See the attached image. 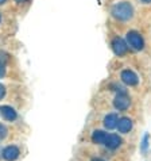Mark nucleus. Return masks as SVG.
Wrapping results in <instances>:
<instances>
[{
	"label": "nucleus",
	"mask_w": 151,
	"mask_h": 161,
	"mask_svg": "<svg viewBox=\"0 0 151 161\" xmlns=\"http://www.w3.org/2000/svg\"><path fill=\"white\" fill-rule=\"evenodd\" d=\"M117 130L123 133V134H126L128 133L132 129V120L130 118H120L119 119V122H117Z\"/></svg>",
	"instance_id": "nucleus-9"
},
{
	"label": "nucleus",
	"mask_w": 151,
	"mask_h": 161,
	"mask_svg": "<svg viewBox=\"0 0 151 161\" xmlns=\"http://www.w3.org/2000/svg\"><path fill=\"white\" fill-rule=\"evenodd\" d=\"M120 79H122V81L124 84H127V86H136V84L139 83L138 76L130 69H124L122 72V75H120Z\"/></svg>",
	"instance_id": "nucleus-4"
},
{
	"label": "nucleus",
	"mask_w": 151,
	"mask_h": 161,
	"mask_svg": "<svg viewBox=\"0 0 151 161\" xmlns=\"http://www.w3.org/2000/svg\"><path fill=\"white\" fill-rule=\"evenodd\" d=\"M7 134H8V129L4 126V125L0 123V141H3L4 138L7 137Z\"/></svg>",
	"instance_id": "nucleus-13"
},
{
	"label": "nucleus",
	"mask_w": 151,
	"mask_h": 161,
	"mask_svg": "<svg viewBox=\"0 0 151 161\" xmlns=\"http://www.w3.org/2000/svg\"><path fill=\"white\" fill-rule=\"evenodd\" d=\"M3 3H6V0H0V4H3Z\"/></svg>",
	"instance_id": "nucleus-19"
},
{
	"label": "nucleus",
	"mask_w": 151,
	"mask_h": 161,
	"mask_svg": "<svg viewBox=\"0 0 151 161\" xmlns=\"http://www.w3.org/2000/svg\"><path fill=\"white\" fill-rule=\"evenodd\" d=\"M117 122H119V117L116 114H108L104 118V126H105V129H108V130H112V129L116 127Z\"/></svg>",
	"instance_id": "nucleus-10"
},
{
	"label": "nucleus",
	"mask_w": 151,
	"mask_h": 161,
	"mask_svg": "<svg viewBox=\"0 0 151 161\" xmlns=\"http://www.w3.org/2000/svg\"><path fill=\"white\" fill-rule=\"evenodd\" d=\"M0 114L6 120H15L18 117L16 111L11 106H2L0 107Z\"/></svg>",
	"instance_id": "nucleus-7"
},
{
	"label": "nucleus",
	"mask_w": 151,
	"mask_h": 161,
	"mask_svg": "<svg viewBox=\"0 0 151 161\" xmlns=\"http://www.w3.org/2000/svg\"><path fill=\"white\" fill-rule=\"evenodd\" d=\"M127 42L134 50H142L144 47V41L142 35L136 31H128L127 33Z\"/></svg>",
	"instance_id": "nucleus-2"
},
{
	"label": "nucleus",
	"mask_w": 151,
	"mask_h": 161,
	"mask_svg": "<svg viewBox=\"0 0 151 161\" xmlns=\"http://www.w3.org/2000/svg\"><path fill=\"white\" fill-rule=\"evenodd\" d=\"M6 95V88H4V86L3 84H0V99Z\"/></svg>",
	"instance_id": "nucleus-15"
},
{
	"label": "nucleus",
	"mask_w": 151,
	"mask_h": 161,
	"mask_svg": "<svg viewBox=\"0 0 151 161\" xmlns=\"http://www.w3.org/2000/svg\"><path fill=\"white\" fill-rule=\"evenodd\" d=\"M113 106L115 108L119 110V111H124L130 107V97H128L126 93H117L116 97L113 100Z\"/></svg>",
	"instance_id": "nucleus-3"
},
{
	"label": "nucleus",
	"mask_w": 151,
	"mask_h": 161,
	"mask_svg": "<svg viewBox=\"0 0 151 161\" xmlns=\"http://www.w3.org/2000/svg\"><path fill=\"white\" fill-rule=\"evenodd\" d=\"M112 49H113V52H115V54H117V56H123L124 53L127 52V43L123 41L122 38H113V41H112Z\"/></svg>",
	"instance_id": "nucleus-5"
},
{
	"label": "nucleus",
	"mask_w": 151,
	"mask_h": 161,
	"mask_svg": "<svg viewBox=\"0 0 151 161\" xmlns=\"http://www.w3.org/2000/svg\"><path fill=\"white\" fill-rule=\"evenodd\" d=\"M142 2H143V3H150L151 0H142Z\"/></svg>",
	"instance_id": "nucleus-17"
},
{
	"label": "nucleus",
	"mask_w": 151,
	"mask_h": 161,
	"mask_svg": "<svg viewBox=\"0 0 151 161\" xmlns=\"http://www.w3.org/2000/svg\"><path fill=\"white\" fill-rule=\"evenodd\" d=\"M0 19H2V15H0Z\"/></svg>",
	"instance_id": "nucleus-20"
},
{
	"label": "nucleus",
	"mask_w": 151,
	"mask_h": 161,
	"mask_svg": "<svg viewBox=\"0 0 151 161\" xmlns=\"http://www.w3.org/2000/svg\"><path fill=\"white\" fill-rule=\"evenodd\" d=\"M107 137H108V134H107L105 131H103V130H95V131H93V134H92V141L95 142V144H97V145H103V144H105Z\"/></svg>",
	"instance_id": "nucleus-11"
},
{
	"label": "nucleus",
	"mask_w": 151,
	"mask_h": 161,
	"mask_svg": "<svg viewBox=\"0 0 151 161\" xmlns=\"http://www.w3.org/2000/svg\"><path fill=\"white\" fill-rule=\"evenodd\" d=\"M104 145L107 147H109V149H117V147L122 145V138L116 136V134H109V136L107 137Z\"/></svg>",
	"instance_id": "nucleus-8"
},
{
	"label": "nucleus",
	"mask_w": 151,
	"mask_h": 161,
	"mask_svg": "<svg viewBox=\"0 0 151 161\" xmlns=\"http://www.w3.org/2000/svg\"><path fill=\"white\" fill-rule=\"evenodd\" d=\"M20 152L16 146L11 145V146H7L6 149L3 150V158L6 161H15L18 157H19Z\"/></svg>",
	"instance_id": "nucleus-6"
},
{
	"label": "nucleus",
	"mask_w": 151,
	"mask_h": 161,
	"mask_svg": "<svg viewBox=\"0 0 151 161\" xmlns=\"http://www.w3.org/2000/svg\"><path fill=\"white\" fill-rule=\"evenodd\" d=\"M92 161H103V160H100V158H93Z\"/></svg>",
	"instance_id": "nucleus-18"
},
{
	"label": "nucleus",
	"mask_w": 151,
	"mask_h": 161,
	"mask_svg": "<svg viewBox=\"0 0 151 161\" xmlns=\"http://www.w3.org/2000/svg\"><path fill=\"white\" fill-rule=\"evenodd\" d=\"M111 12H112V16L115 19H117L120 22H127L134 16V7L128 2H120V3L115 4Z\"/></svg>",
	"instance_id": "nucleus-1"
},
{
	"label": "nucleus",
	"mask_w": 151,
	"mask_h": 161,
	"mask_svg": "<svg viewBox=\"0 0 151 161\" xmlns=\"http://www.w3.org/2000/svg\"><path fill=\"white\" fill-rule=\"evenodd\" d=\"M4 75H6V66L3 62H0V77H3Z\"/></svg>",
	"instance_id": "nucleus-14"
},
{
	"label": "nucleus",
	"mask_w": 151,
	"mask_h": 161,
	"mask_svg": "<svg viewBox=\"0 0 151 161\" xmlns=\"http://www.w3.org/2000/svg\"><path fill=\"white\" fill-rule=\"evenodd\" d=\"M18 3H24V2H27V0H16Z\"/></svg>",
	"instance_id": "nucleus-16"
},
{
	"label": "nucleus",
	"mask_w": 151,
	"mask_h": 161,
	"mask_svg": "<svg viewBox=\"0 0 151 161\" xmlns=\"http://www.w3.org/2000/svg\"><path fill=\"white\" fill-rule=\"evenodd\" d=\"M148 138H150L148 134H144L143 140H142V145H140L142 153H146V152H147V149H148Z\"/></svg>",
	"instance_id": "nucleus-12"
}]
</instances>
